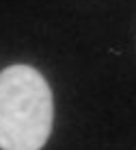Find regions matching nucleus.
I'll list each match as a JSON object with an SVG mask.
<instances>
[{"label":"nucleus","mask_w":136,"mask_h":150,"mask_svg":"<svg viewBox=\"0 0 136 150\" xmlns=\"http://www.w3.org/2000/svg\"><path fill=\"white\" fill-rule=\"evenodd\" d=\"M54 120L45 79L30 65L0 72V150H41Z\"/></svg>","instance_id":"nucleus-1"}]
</instances>
